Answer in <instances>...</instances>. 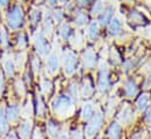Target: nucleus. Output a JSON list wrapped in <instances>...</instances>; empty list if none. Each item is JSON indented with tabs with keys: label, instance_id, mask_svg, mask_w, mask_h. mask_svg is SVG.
I'll use <instances>...</instances> for the list:
<instances>
[{
	"label": "nucleus",
	"instance_id": "f257e3e1",
	"mask_svg": "<svg viewBox=\"0 0 151 139\" xmlns=\"http://www.w3.org/2000/svg\"><path fill=\"white\" fill-rule=\"evenodd\" d=\"M53 110L59 116H70L73 112V102L72 98L67 95L59 96L54 103H53Z\"/></svg>",
	"mask_w": 151,
	"mask_h": 139
},
{
	"label": "nucleus",
	"instance_id": "f03ea898",
	"mask_svg": "<svg viewBox=\"0 0 151 139\" xmlns=\"http://www.w3.org/2000/svg\"><path fill=\"white\" fill-rule=\"evenodd\" d=\"M103 122H104V115H103V112L102 111L96 112L93 116V118L89 120V123L87 124V126H86V130H84L86 136L88 138L95 137L99 133V131L101 130V128L103 125Z\"/></svg>",
	"mask_w": 151,
	"mask_h": 139
},
{
	"label": "nucleus",
	"instance_id": "7ed1b4c3",
	"mask_svg": "<svg viewBox=\"0 0 151 139\" xmlns=\"http://www.w3.org/2000/svg\"><path fill=\"white\" fill-rule=\"evenodd\" d=\"M7 22H8V26H9L11 28H13V29L20 28V26H21L22 22H24V13H22L21 7L14 6V7L8 12Z\"/></svg>",
	"mask_w": 151,
	"mask_h": 139
},
{
	"label": "nucleus",
	"instance_id": "20e7f679",
	"mask_svg": "<svg viewBox=\"0 0 151 139\" xmlns=\"http://www.w3.org/2000/svg\"><path fill=\"white\" fill-rule=\"evenodd\" d=\"M110 89V80H109V69L106 64L102 66L99 75V90L102 94L108 92Z\"/></svg>",
	"mask_w": 151,
	"mask_h": 139
},
{
	"label": "nucleus",
	"instance_id": "39448f33",
	"mask_svg": "<svg viewBox=\"0 0 151 139\" xmlns=\"http://www.w3.org/2000/svg\"><path fill=\"white\" fill-rule=\"evenodd\" d=\"M76 69V56L70 50L65 53V71L68 75H72Z\"/></svg>",
	"mask_w": 151,
	"mask_h": 139
},
{
	"label": "nucleus",
	"instance_id": "423d86ee",
	"mask_svg": "<svg viewBox=\"0 0 151 139\" xmlns=\"http://www.w3.org/2000/svg\"><path fill=\"white\" fill-rule=\"evenodd\" d=\"M34 44L37 47V50L39 52V54L41 55H47L48 52H49V44L47 42V40L45 39V36L41 34V33H38L34 37Z\"/></svg>",
	"mask_w": 151,
	"mask_h": 139
},
{
	"label": "nucleus",
	"instance_id": "0eeeda50",
	"mask_svg": "<svg viewBox=\"0 0 151 139\" xmlns=\"http://www.w3.org/2000/svg\"><path fill=\"white\" fill-rule=\"evenodd\" d=\"M117 118H118V120H119L122 124H124V125L130 124L131 120H132V118H134V110H132L129 105H125V106L121 110V112L118 113Z\"/></svg>",
	"mask_w": 151,
	"mask_h": 139
},
{
	"label": "nucleus",
	"instance_id": "6e6552de",
	"mask_svg": "<svg viewBox=\"0 0 151 139\" xmlns=\"http://www.w3.org/2000/svg\"><path fill=\"white\" fill-rule=\"evenodd\" d=\"M96 62H97V59H96L95 53L93 50H90V49L86 50L84 54H83V63H84V67L88 68V69H91V68L95 67Z\"/></svg>",
	"mask_w": 151,
	"mask_h": 139
},
{
	"label": "nucleus",
	"instance_id": "1a4fd4ad",
	"mask_svg": "<svg viewBox=\"0 0 151 139\" xmlns=\"http://www.w3.org/2000/svg\"><path fill=\"white\" fill-rule=\"evenodd\" d=\"M138 92V88H137V84L134 80H128L125 83H124V94L127 97L129 98H134Z\"/></svg>",
	"mask_w": 151,
	"mask_h": 139
},
{
	"label": "nucleus",
	"instance_id": "9d476101",
	"mask_svg": "<svg viewBox=\"0 0 151 139\" xmlns=\"http://www.w3.org/2000/svg\"><path fill=\"white\" fill-rule=\"evenodd\" d=\"M113 15H114V7H111V6L106 7V8L103 9L101 16H100V24H101L102 26L109 25V24L111 22V20H113Z\"/></svg>",
	"mask_w": 151,
	"mask_h": 139
},
{
	"label": "nucleus",
	"instance_id": "9b49d317",
	"mask_svg": "<svg viewBox=\"0 0 151 139\" xmlns=\"http://www.w3.org/2000/svg\"><path fill=\"white\" fill-rule=\"evenodd\" d=\"M121 133H122L121 125L118 123H115V122L110 124V126L108 128V131H107V136L109 139H119Z\"/></svg>",
	"mask_w": 151,
	"mask_h": 139
},
{
	"label": "nucleus",
	"instance_id": "f8f14e48",
	"mask_svg": "<svg viewBox=\"0 0 151 139\" xmlns=\"http://www.w3.org/2000/svg\"><path fill=\"white\" fill-rule=\"evenodd\" d=\"M32 132V123L31 120H26L19 126V135L21 139H28Z\"/></svg>",
	"mask_w": 151,
	"mask_h": 139
},
{
	"label": "nucleus",
	"instance_id": "ddd939ff",
	"mask_svg": "<svg viewBox=\"0 0 151 139\" xmlns=\"http://www.w3.org/2000/svg\"><path fill=\"white\" fill-rule=\"evenodd\" d=\"M94 111H95V109H94V104L93 103H84L83 104V107H82V111H81V117H82V119L83 120H89V119H91L93 118V116H94Z\"/></svg>",
	"mask_w": 151,
	"mask_h": 139
},
{
	"label": "nucleus",
	"instance_id": "4468645a",
	"mask_svg": "<svg viewBox=\"0 0 151 139\" xmlns=\"http://www.w3.org/2000/svg\"><path fill=\"white\" fill-rule=\"evenodd\" d=\"M149 104H150V95L147 92L142 94L137 100V109L143 112L149 107Z\"/></svg>",
	"mask_w": 151,
	"mask_h": 139
},
{
	"label": "nucleus",
	"instance_id": "2eb2a0df",
	"mask_svg": "<svg viewBox=\"0 0 151 139\" xmlns=\"http://www.w3.org/2000/svg\"><path fill=\"white\" fill-rule=\"evenodd\" d=\"M6 117L11 123H14L19 118V106L18 105H11L6 111Z\"/></svg>",
	"mask_w": 151,
	"mask_h": 139
},
{
	"label": "nucleus",
	"instance_id": "dca6fc26",
	"mask_svg": "<svg viewBox=\"0 0 151 139\" xmlns=\"http://www.w3.org/2000/svg\"><path fill=\"white\" fill-rule=\"evenodd\" d=\"M94 91V88H93V83L89 78H86L83 81V84H82V89H81V94L82 96L86 98V97H90L91 94Z\"/></svg>",
	"mask_w": 151,
	"mask_h": 139
},
{
	"label": "nucleus",
	"instance_id": "f3484780",
	"mask_svg": "<svg viewBox=\"0 0 151 139\" xmlns=\"http://www.w3.org/2000/svg\"><path fill=\"white\" fill-rule=\"evenodd\" d=\"M47 67L50 74H54L59 69V57L55 54H52L47 60Z\"/></svg>",
	"mask_w": 151,
	"mask_h": 139
},
{
	"label": "nucleus",
	"instance_id": "a211bd4d",
	"mask_svg": "<svg viewBox=\"0 0 151 139\" xmlns=\"http://www.w3.org/2000/svg\"><path fill=\"white\" fill-rule=\"evenodd\" d=\"M8 131L7 125V117L4 106H0V135H5Z\"/></svg>",
	"mask_w": 151,
	"mask_h": 139
},
{
	"label": "nucleus",
	"instance_id": "6ab92c4d",
	"mask_svg": "<svg viewBox=\"0 0 151 139\" xmlns=\"http://www.w3.org/2000/svg\"><path fill=\"white\" fill-rule=\"evenodd\" d=\"M121 32H122V22L118 19H113L111 22L109 24V33L114 36H116Z\"/></svg>",
	"mask_w": 151,
	"mask_h": 139
},
{
	"label": "nucleus",
	"instance_id": "aec40b11",
	"mask_svg": "<svg viewBox=\"0 0 151 139\" xmlns=\"http://www.w3.org/2000/svg\"><path fill=\"white\" fill-rule=\"evenodd\" d=\"M47 132H48L50 138H56L59 135V126L54 122L48 120L47 122Z\"/></svg>",
	"mask_w": 151,
	"mask_h": 139
},
{
	"label": "nucleus",
	"instance_id": "412c9836",
	"mask_svg": "<svg viewBox=\"0 0 151 139\" xmlns=\"http://www.w3.org/2000/svg\"><path fill=\"white\" fill-rule=\"evenodd\" d=\"M129 20L130 22H134V24H142L144 21V16L142 15V13L137 11H131L129 14Z\"/></svg>",
	"mask_w": 151,
	"mask_h": 139
},
{
	"label": "nucleus",
	"instance_id": "4be33fe9",
	"mask_svg": "<svg viewBox=\"0 0 151 139\" xmlns=\"http://www.w3.org/2000/svg\"><path fill=\"white\" fill-rule=\"evenodd\" d=\"M88 35H89V37H90L91 40H95V39L97 37V35H99V25H97V22L93 21V22L89 25Z\"/></svg>",
	"mask_w": 151,
	"mask_h": 139
},
{
	"label": "nucleus",
	"instance_id": "5701e85b",
	"mask_svg": "<svg viewBox=\"0 0 151 139\" xmlns=\"http://www.w3.org/2000/svg\"><path fill=\"white\" fill-rule=\"evenodd\" d=\"M52 87H53V84H52V82L48 81V80H45V81H42V83H41V90H42V92L46 94V95H48V94L52 91Z\"/></svg>",
	"mask_w": 151,
	"mask_h": 139
},
{
	"label": "nucleus",
	"instance_id": "b1692460",
	"mask_svg": "<svg viewBox=\"0 0 151 139\" xmlns=\"http://www.w3.org/2000/svg\"><path fill=\"white\" fill-rule=\"evenodd\" d=\"M87 20H88V18H87V15H86L83 12H78V13L76 14L75 22L77 24V25L82 26V25H84V24L87 22Z\"/></svg>",
	"mask_w": 151,
	"mask_h": 139
},
{
	"label": "nucleus",
	"instance_id": "393cba45",
	"mask_svg": "<svg viewBox=\"0 0 151 139\" xmlns=\"http://www.w3.org/2000/svg\"><path fill=\"white\" fill-rule=\"evenodd\" d=\"M60 34H61V36H62L65 40L68 39V36L70 34V27H69L68 24H63V25L61 26V28H60Z\"/></svg>",
	"mask_w": 151,
	"mask_h": 139
},
{
	"label": "nucleus",
	"instance_id": "a878e982",
	"mask_svg": "<svg viewBox=\"0 0 151 139\" xmlns=\"http://www.w3.org/2000/svg\"><path fill=\"white\" fill-rule=\"evenodd\" d=\"M101 12H103L102 2H101V1H95V2H94V6H93V8H91V14H93V15H97V14H100Z\"/></svg>",
	"mask_w": 151,
	"mask_h": 139
},
{
	"label": "nucleus",
	"instance_id": "bb28decb",
	"mask_svg": "<svg viewBox=\"0 0 151 139\" xmlns=\"http://www.w3.org/2000/svg\"><path fill=\"white\" fill-rule=\"evenodd\" d=\"M5 70H6V74L8 76L14 75V66H13V62L11 60H6V62H5Z\"/></svg>",
	"mask_w": 151,
	"mask_h": 139
},
{
	"label": "nucleus",
	"instance_id": "cd10ccee",
	"mask_svg": "<svg viewBox=\"0 0 151 139\" xmlns=\"http://www.w3.org/2000/svg\"><path fill=\"white\" fill-rule=\"evenodd\" d=\"M37 110H38V116H43V113H45V105H43V102H42V100H41V97H39L37 98Z\"/></svg>",
	"mask_w": 151,
	"mask_h": 139
},
{
	"label": "nucleus",
	"instance_id": "c85d7f7f",
	"mask_svg": "<svg viewBox=\"0 0 151 139\" xmlns=\"http://www.w3.org/2000/svg\"><path fill=\"white\" fill-rule=\"evenodd\" d=\"M69 97H73V98H77V94H78V91H77V84L76 83H70V85H69Z\"/></svg>",
	"mask_w": 151,
	"mask_h": 139
},
{
	"label": "nucleus",
	"instance_id": "c756f323",
	"mask_svg": "<svg viewBox=\"0 0 151 139\" xmlns=\"http://www.w3.org/2000/svg\"><path fill=\"white\" fill-rule=\"evenodd\" d=\"M39 18H40V11L39 9H33L32 14H31V20H32V24L33 26H35L38 24Z\"/></svg>",
	"mask_w": 151,
	"mask_h": 139
},
{
	"label": "nucleus",
	"instance_id": "7c9ffc66",
	"mask_svg": "<svg viewBox=\"0 0 151 139\" xmlns=\"http://www.w3.org/2000/svg\"><path fill=\"white\" fill-rule=\"evenodd\" d=\"M0 42L4 46L7 44V34H6V31L4 28H0Z\"/></svg>",
	"mask_w": 151,
	"mask_h": 139
},
{
	"label": "nucleus",
	"instance_id": "2f4dec72",
	"mask_svg": "<svg viewBox=\"0 0 151 139\" xmlns=\"http://www.w3.org/2000/svg\"><path fill=\"white\" fill-rule=\"evenodd\" d=\"M15 87H17V90H18V92H19L20 95H24V94H25V88H24V84H22L21 81H17Z\"/></svg>",
	"mask_w": 151,
	"mask_h": 139
},
{
	"label": "nucleus",
	"instance_id": "473e14b6",
	"mask_svg": "<svg viewBox=\"0 0 151 139\" xmlns=\"http://www.w3.org/2000/svg\"><path fill=\"white\" fill-rule=\"evenodd\" d=\"M72 139H83V133L81 130H75L72 132Z\"/></svg>",
	"mask_w": 151,
	"mask_h": 139
},
{
	"label": "nucleus",
	"instance_id": "72a5a7b5",
	"mask_svg": "<svg viewBox=\"0 0 151 139\" xmlns=\"http://www.w3.org/2000/svg\"><path fill=\"white\" fill-rule=\"evenodd\" d=\"M32 139H43V135H42V131L40 129H35L34 130V133H33V137Z\"/></svg>",
	"mask_w": 151,
	"mask_h": 139
},
{
	"label": "nucleus",
	"instance_id": "f704fd0d",
	"mask_svg": "<svg viewBox=\"0 0 151 139\" xmlns=\"http://www.w3.org/2000/svg\"><path fill=\"white\" fill-rule=\"evenodd\" d=\"M32 67H33V69L35 70V71H38L40 69V62H39V60L35 56L32 59Z\"/></svg>",
	"mask_w": 151,
	"mask_h": 139
},
{
	"label": "nucleus",
	"instance_id": "c9c22d12",
	"mask_svg": "<svg viewBox=\"0 0 151 139\" xmlns=\"http://www.w3.org/2000/svg\"><path fill=\"white\" fill-rule=\"evenodd\" d=\"M18 44H19L21 48H24V47H25L26 41H25V35H24V34L19 35V41H18Z\"/></svg>",
	"mask_w": 151,
	"mask_h": 139
},
{
	"label": "nucleus",
	"instance_id": "e433bc0d",
	"mask_svg": "<svg viewBox=\"0 0 151 139\" xmlns=\"http://www.w3.org/2000/svg\"><path fill=\"white\" fill-rule=\"evenodd\" d=\"M145 123L151 125V107L148 109V111H147V113H145Z\"/></svg>",
	"mask_w": 151,
	"mask_h": 139
},
{
	"label": "nucleus",
	"instance_id": "4c0bfd02",
	"mask_svg": "<svg viewBox=\"0 0 151 139\" xmlns=\"http://www.w3.org/2000/svg\"><path fill=\"white\" fill-rule=\"evenodd\" d=\"M62 16H63V14H62V12H61V11H55L54 18H55V20H56L58 22H60V21L62 20Z\"/></svg>",
	"mask_w": 151,
	"mask_h": 139
},
{
	"label": "nucleus",
	"instance_id": "58836bf2",
	"mask_svg": "<svg viewBox=\"0 0 151 139\" xmlns=\"http://www.w3.org/2000/svg\"><path fill=\"white\" fill-rule=\"evenodd\" d=\"M130 139H144V138H143V136L141 133H135Z\"/></svg>",
	"mask_w": 151,
	"mask_h": 139
},
{
	"label": "nucleus",
	"instance_id": "ea45409f",
	"mask_svg": "<svg viewBox=\"0 0 151 139\" xmlns=\"http://www.w3.org/2000/svg\"><path fill=\"white\" fill-rule=\"evenodd\" d=\"M76 2H77L78 5H81V6H86L87 2H88V0H76Z\"/></svg>",
	"mask_w": 151,
	"mask_h": 139
},
{
	"label": "nucleus",
	"instance_id": "a19ab883",
	"mask_svg": "<svg viewBox=\"0 0 151 139\" xmlns=\"http://www.w3.org/2000/svg\"><path fill=\"white\" fill-rule=\"evenodd\" d=\"M4 91V81H2V78L0 77V94Z\"/></svg>",
	"mask_w": 151,
	"mask_h": 139
},
{
	"label": "nucleus",
	"instance_id": "79ce46f5",
	"mask_svg": "<svg viewBox=\"0 0 151 139\" xmlns=\"http://www.w3.org/2000/svg\"><path fill=\"white\" fill-rule=\"evenodd\" d=\"M6 139H18V137L14 135V133H9L8 136H7V138Z\"/></svg>",
	"mask_w": 151,
	"mask_h": 139
},
{
	"label": "nucleus",
	"instance_id": "37998d69",
	"mask_svg": "<svg viewBox=\"0 0 151 139\" xmlns=\"http://www.w3.org/2000/svg\"><path fill=\"white\" fill-rule=\"evenodd\" d=\"M7 2H8V0H0V5L1 6H6Z\"/></svg>",
	"mask_w": 151,
	"mask_h": 139
},
{
	"label": "nucleus",
	"instance_id": "c03bdc74",
	"mask_svg": "<svg viewBox=\"0 0 151 139\" xmlns=\"http://www.w3.org/2000/svg\"><path fill=\"white\" fill-rule=\"evenodd\" d=\"M58 139H69V138H68L67 135H61V136H59V138Z\"/></svg>",
	"mask_w": 151,
	"mask_h": 139
},
{
	"label": "nucleus",
	"instance_id": "a18cd8bd",
	"mask_svg": "<svg viewBox=\"0 0 151 139\" xmlns=\"http://www.w3.org/2000/svg\"><path fill=\"white\" fill-rule=\"evenodd\" d=\"M55 1H56V0H48V2H49L50 5H54V4H55Z\"/></svg>",
	"mask_w": 151,
	"mask_h": 139
},
{
	"label": "nucleus",
	"instance_id": "49530a36",
	"mask_svg": "<svg viewBox=\"0 0 151 139\" xmlns=\"http://www.w3.org/2000/svg\"><path fill=\"white\" fill-rule=\"evenodd\" d=\"M149 76H151V68H150V70H149Z\"/></svg>",
	"mask_w": 151,
	"mask_h": 139
},
{
	"label": "nucleus",
	"instance_id": "de8ad7c7",
	"mask_svg": "<svg viewBox=\"0 0 151 139\" xmlns=\"http://www.w3.org/2000/svg\"><path fill=\"white\" fill-rule=\"evenodd\" d=\"M60 1H61V2H66L67 0H60Z\"/></svg>",
	"mask_w": 151,
	"mask_h": 139
},
{
	"label": "nucleus",
	"instance_id": "09e8293b",
	"mask_svg": "<svg viewBox=\"0 0 151 139\" xmlns=\"http://www.w3.org/2000/svg\"><path fill=\"white\" fill-rule=\"evenodd\" d=\"M96 139H103V138H100V137H99V138H96Z\"/></svg>",
	"mask_w": 151,
	"mask_h": 139
},
{
	"label": "nucleus",
	"instance_id": "8fccbe9b",
	"mask_svg": "<svg viewBox=\"0 0 151 139\" xmlns=\"http://www.w3.org/2000/svg\"><path fill=\"white\" fill-rule=\"evenodd\" d=\"M148 139H151V136H150V137H149V138H148Z\"/></svg>",
	"mask_w": 151,
	"mask_h": 139
},
{
	"label": "nucleus",
	"instance_id": "3c124183",
	"mask_svg": "<svg viewBox=\"0 0 151 139\" xmlns=\"http://www.w3.org/2000/svg\"><path fill=\"white\" fill-rule=\"evenodd\" d=\"M150 135H151V128H150Z\"/></svg>",
	"mask_w": 151,
	"mask_h": 139
}]
</instances>
